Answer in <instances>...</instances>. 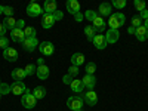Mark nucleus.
I'll use <instances>...</instances> for the list:
<instances>
[{"mask_svg":"<svg viewBox=\"0 0 148 111\" xmlns=\"http://www.w3.org/2000/svg\"><path fill=\"white\" fill-rule=\"evenodd\" d=\"M127 3H126V0H114L113 2V6H116L117 9H123Z\"/></svg>","mask_w":148,"mask_h":111,"instance_id":"f704fd0d","label":"nucleus"},{"mask_svg":"<svg viewBox=\"0 0 148 111\" xmlns=\"http://www.w3.org/2000/svg\"><path fill=\"white\" fill-rule=\"evenodd\" d=\"M0 98H2V93H0Z\"/></svg>","mask_w":148,"mask_h":111,"instance_id":"8fccbe9b","label":"nucleus"},{"mask_svg":"<svg viewBox=\"0 0 148 111\" xmlns=\"http://www.w3.org/2000/svg\"><path fill=\"white\" fill-rule=\"evenodd\" d=\"M135 36H136V39H138L139 42H145V40L148 39V30L144 27V24L135 30Z\"/></svg>","mask_w":148,"mask_h":111,"instance_id":"4468645a","label":"nucleus"},{"mask_svg":"<svg viewBox=\"0 0 148 111\" xmlns=\"http://www.w3.org/2000/svg\"><path fill=\"white\" fill-rule=\"evenodd\" d=\"M144 27H145V28H147V30H148V19H147V21H145V22H144Z\"/></svg>","mask_w":148,"mask_h":111,"instance_id":"de8ad7c7","label":"nucleus"},{"mask_svg":"<svg viewBox=\"0 0 148 111\" xmlns=\"http://www.w3.org/2000/svg\"><path fill=\"white\" fill-rule=\"evenodd\" d=\"M138 16H139L142 21H147V19H148V9H144V10H141Z\"/></svg>","mask_w":148,"mask_h":111,"instance_id":"4c0bfd02","label":"nucleus"},{"mask_svg":"<svg viewBox=\"0 0 148 111\" xmlns=\"http://www.w3.org/2000/svg\"><path fill=\"white\" fill-rule=\"evenodd\" d=\"M10 39L14 40L15 43H22L25 40V36H24V30H19V28H14L10 31Z\"/></svg>","mask_w":148,"mask_h":111,"instance_id":"9d476101","label":"nucleus"},{"mask_svg":"<svg viewBox=\"0 0 148 111\" xmlns=\"http://www.w3.org/2000/svg\"><path fill=\"white\" fill-rule=\"evenodd\" d=\"M70 88H71V90H73V92L82 93V92H83V89H84V84H83V82H82V80L74 79V80H73V83L70 84Z\"/></svg>","mask_w":148,"mask_h":111,"instance_id":"412c9836","label":"nucleus"},{"mask_svg":"<svg viewBox=\"0 0 148 111\" xmlns=\"http://www.w3.org/2000/svg\"><path fill=\"white\" fill-rule=\"evenodd\" d=\"M53 18H55V21H61L62 19V12H59V10H56V12H53Z\"/></svg>","mask_w":148,"mask_h":111,"instance_id":"a19ab883","label":"nucleus"},{"mask_svg":"<svg viewBox=\"0 0 148 111\" xmlns=\"http://www.w3.org/2000/svg\"><path fill=\"white\" fill-rule=\"evenodd\" d=\"M3 14L8 15V16H12V14H14V9H12L10 6H3Z\"/></svg>","mask_w":148,"mask_h":111,"instance_id":"58836bf2","label":"nucleus"},{"mask_svg":"<svg viewBox=\"0 0 148 111\" xmlns=\"http://www.w3.org/2000/svg\"><path fill=\"white\" fill-rule=\"evenodd\" d=\"M37 62H39V65H45V59L43 58H39V59H37Z\"/></svg>","mask_w":148,"mask_h":111,"instance_id":"49530a36","label":"nucleus"},{"mask_svg":"<svg viewBox=\"0 0 148 111\" xmlns=\"http://www.w3.org/2000/svg\"><path fill=\"white\" fill-rule=\"evenodd\" d=\"M55 24V18L51 14H43L42 15V27L43 28H51Z\"/></svg>","mask_w":148,"mask_h":111,"instance_id":"ddd939ff","label":"nucleus"},{"mask_svg":"<svg viewBox=\"0 0 148 111\" xmlns=\"http://www.w3.org/2000/svg\"><path fill=\"white\" fill-rule=\"evenodd\" d=\"M84 105V101H83V96H70L67 99V107L71 110V111H80Z\"/></svg>","mask_w":148,"mask_h":111,"instance_id":"f257e3e1","label":"nucleus"},{"mask_svg":"<svg viewBox=\"0 0 148 111\" xmlns=\"http://www.w3.org/2000/svg\"><path fill=\"white\" fill-rule=\"evenodd\" d=\"M36 96L30 92V89H27V92L22 95V98H21V104H22V107L24 108H28V110H31V108H34L36 107Z\"/></svg>","mask_w":148,"mask_h":111,"instance_id":"f03ea898","label":"nucleus"},{"mask_svg":"<svg viewBox=\"0 0 148 111\" xmlns=\"http://www.w3.org/2000/svg\"><path fill=\"white\" fill-rule=\"evenodd\" d=\"M68 74H71L73 77H76L77 74H79V67H74V65H71V67L68 68Z\"/></svg>","mask_w":148,"mask_h":111,"instance_id":"c9c22d12","label":"nucleus"},{"mask_svg":"<svg viewBox=\"0 0 148 111\" xmlns=\"http://www.w3.org/2000/svg\"><path fill=\"white\" fill-rule=\"evenodd\" d=\"M10 92V86L8 83H0V93L2 95H8Z\"/></svg>","mask_w":148,"mask_h":111,"instance_id":"2f4dec72","label":"nucleus"},{"mask_svg":"<svg viewBox=\"0 0 148 111\" xmlns=\"http://www.w3.org/2000/svg\"><path fill=\"white\" fill-rule=\"evenodd\" d=\"M24 71H25L27 76H33V74H36V71H37V65H34V64H28L25 68H24Z\"/></svg>","mask_w":148,"mask_h":111,"instance_id":"a878e982","label":"nucleus"},{"mask_svg":"<svg viewBox=\"0 0 148 111\" xmlns=\"http://www.w3.org/2000/svg\"><path fill=\"white\" fill-rule=\"evenodd\" d=\"M36 76L40 80H46L49 77V67L47 65H39L37 67V71H36Z\"/></svg>","mask_w":148,"mask_h":111,"instance_id":"f3484780","label":"nucleus"},{"mask_svg":"<svg viewBox=\"0 0 148 111\" xmlns=\"http://www.w3.org/2000/svg\"><path fill=\"white\" fill-rule=\"evenodd\" d=\"M83 101L88 104V105H90V107L96 105V104H98V93H96L95 90L86 92V95H83Z\"/></svg>","mask_w":148,"mask_h":111,"instance_id":"423d86ee","label":"nucleus"},{"mask_svg":"<svg viewBox=\"0 0 148 111\" xmlns=\"http://www.w3.org/2000/svg\"><path fill=\"white\" fill-rule=\"evenodd\" d=\"M16 28H19V30L25 28V22H24V19H18L16 21Z\"/></svg>","mask_w":148,"mask_h":111,"instance_id":"79ce46f5","label":"nucleus"},{"mask_svg":"<svg viewBox=\"0 0 148 111\" xmlns=\"http://www.w3.org/2000/svg\"><path fill=\"white\" fill-rule=\"evenodd\" d=\"M2 14H3V6L0 5V15H2Z\"/></svg>","mask_w":148,"mask_h":111,"instance_id":"09e8293b","label":"nucleus"},{"mask_svg":"<svg viewBox=\"0 0 148 111\" xmlns=\"http://www.w3.org/2000/svg\"><path fill=\"white\" fill-rule=\"evenodd\" d=\"M39 51H40L43 55H46V56H51V55L55 52V47H53V45H52L51 42H42V43L39 45Z\"/></svg>","mask_w":148,"mask_h":111,"instance_id":"0eeeda50","label":"nucleus"},{"mask_svg":"<svg viewBox=\"0 0 148 111\" xmlns=\"http://www.w3.org/2000/svg\"><path fill=\"white\" fill-rule=\"evenodd\" d=\"M108 24H110V28H111V30H119V28L121 27L120 24L117 22V19H116V18H114L113 15L110 16V22H108Z\"/></svg>","mask_w":148,"mask_h":111,"instance_id":"bb28decb","label":"nucleus"},{"mask_svg":"<svg viewBox=\"0 0 148 111\" xmlns=\"http://www.w3.org/2000/svg\"><path fill=\"white\" fill-rule=\"evenodd\" d=\"M3 56H5L6 61H9V62H15V61L18 59V52L14 47H6L3 51Z\"/></svg>","mask_w":148,"mask_h":111,"instance_id":"1a4fd4ad","label":"nucleus"},{"mask_svg":"<svg viewBox=\"0 0 148 111\" xmlns=\"http://www.w3.org/2000/svg\"><path fill=\"white\" fill-rule=\"evenodd\" d=\"M67 10L71 15H77L80 12V3L77 2V0H68L67 2Z\"/></svg>","mask_w":148,"mask_h":111,"instance_id":"f8f14e48","label":"nucleus"},{"mask_svg":"<svg viewBox=\"0 0 148 111\" xmlns=\"http://www.w3.org/2000/svg\"><path fill=\"white\" fill-rule=\"evenodd\" d=\"M43 12L45 14H53V12H56V2L55 0H46L45 5H43Z\"/></svg>","mask_w":148,"mask_h":111,"instance_id":"dca6fc26","label":"nucleus"},{"mask_svg":"<svg viewBox=\"0 0 148 111\" xmlns=\"http://www.w3.org/2000/svg\"><path fill=\"white\" fill-rule=\"evenodd\" d=\"M96 16H98V14H96L95 10H86V14H84V18L88 19V21H90V22H93Z\"/></svg>","mask_w":148,"mask_h":111,"instance_id":"cd10ccee","label":"nucleus"},{"mask_svg":"<svg viewBox=\"0 0 148 111\" xmlns=\"http://www.w3.org/2000/svg\"><path fill=\"white\" fill-rule=\"evenodd\" d=\"M80 111H82V110H80Z\"/></svg>","mask_w":148,"mask_h":111,"instance_id":"603ef678","label":"nucleus"},{"mask_svg":"<svg viewBox=\"0 0 148 111\" xmlns=\"http://www.w3.org/2000/svg\"><path fill=\"white\" fill-rule=\"evenodd\" d=\"M0 83H2V82H0Z\"/></svg>","mask_w":148,"mask_h":111,"instance_id":"3c124183","label":"nucleus"},{"mask_svg":"<svg viewBox=\"0 0 148 111\" xmlns=\"http://www.w3.org/2000/svg\"><path fill=\"white\" fill-rule=\"evenodd\" d=\"M24 36L25 37H36V28L34 27H25L24 28Z\"/></svg>","mask_w":148,"mask_h":111,"instance_id":"c85d7f7f","label":"nucleus"},{"mask_svg":"<svg viewBox=\"0 0 148 111\" xmlns=\"http://www.w3.org/2000/svg\"><path fill=\"white\" fill-rule=\"evenodd\" d=\"M27 86L24 84V82H14L10 86V92L14 93V95H24L27 92Z\"/></svg>","mask_w":148,"mask_h":111,"instance_id":"39448f33","label":"nucleus"},{"mask_svg":"<svg viewBox=\"0 0 148 111\" xmlns=\"http://www.w3.org/2000/svg\"><path fill=\"white\" fill-rule=\"evenodd\" d=\"M135 30H136V28H133V27H129V28H127V33H129V34H135Z\"/></svg>","mask_w":148,"mask_h":111,"instance_id":"a18cd8bd","label":"nucleus"},{"mask_svg":"<svg viewBox=\"0 0 148 111\" xmlns=\"http://www.w3.org/2000/svg\"><path fill=\"white\" fill-rule=\"evenodd\" d=\"M133 5H135V8H136V10H138V12H141V10L147 9V8H145V2H142V0H135Z\"/></svg>","mask_w":148,"mask_h":111,"instance_id":"72a5a7b5","label":"nucleus"},{"mask_svg":"<svg viewBox=\"0 0 148 111\" xmlns=\"http://www.w3.org/2000/svg\"><path fill=\"white\" fill-rule=\"evenodd\" d=\"M92 24H93V28L96 30V33H99V31H104V30H105V21L102 19V16H96L95 21H93Z\"/></svg>","mask_w":148,"mask_h":111,"instance_id":"aec40b11","label":"nucleus"},{"mask_svg":"<svg viewBox=\"0 0 148 111\" xmlns=\"http://www.w3.org/2000/svg\"><path fill=\"white\" fill-rule=\"evenodd\" d=\"M74 18H76V21H77V22H80V21H83L84 15H83V14H80V12H79L77 15H74Z\"/></svg>","mask_w":148,"mask_h":111,"instance_id":"c03bdc74","label":"nucleus"},{"mask_svg":"<svg viewBox=\"0 0 148 111\" xmlns=\"http://www.w3.org/2000/svg\"><path fill=\"white\" fill-rule=\"evenodd\" d=\"M92 43H93V46H95L96 49H99V51L105 49L107 45H108V43H107V39H105V36H102V34H96V36L93 37Z\"/></svg>","mask_w":148,"mask_h":111,"instance_id":"6e6552de","label":"nucleus"},{"mask_svg":"<svg viewBox=\"0 0 148 111\" xmlns=\"http://www.w3.org/2000/svg\"><path fill=\"white\" fill-rule=\"evenodd\" d=\"M84 34H86V37H88V39L92 42V40H93V37H95L98 33H96V30L93 28V25H86V28H84Z\"/></svg>","mask_w":148,"mask_h":111,"instance_id":"393cba45","label":"nucleus"},{"mask_svg":"<svg viewBox=\"0 0 148 111\" xmlns=\"http://www.w3.org/2000/svg\"><path fill=\"white\" fill-rule=\"evenodd\" d=\"M96 71V64L95 62H89L88 65H86V74H90V76H93Z\"/></svg>","mask_w":148,"mask_h":111,"instance_id":"c756f323","label":"nucleus"},{"mask_svg":"<svg viewBox=\"0 0 148 111\" xmlns=\"http://www.w3.org/2000/svg\"><path fill=\"white\" fill-rule=\"evenodd\" d=\"M45 12H43V8L39 5V3H36V2H31L28 6H27V15L30 16H39V15H43Z\"/></svg>","mask_w":148,"mask_h":111,"instance_id":"7ed1b4c3","label":"nucleus"},{"mask_svg":"<svg viewBox=\"0 0 148 111\" xmlns=\"http://www.w3.org/2000/svg\"><path fill=\"white\" fill-rule=\"evenodd\" d=\"M82 82L84 84V88H88L89 90H93L95 84H96V77L95 76H90V74H86V76L82 79Z\"/></svg>","mask_w":148,"mask_h":111,"instance_id":"9b49d317","label":"nucleus"},{"mask_svg":"<svg viewBox=\"0 0 148 111\" xmlns=\"http://www.w3.org/2000/svg\"><path fill=\"white\" fill-rule=\"evenodd\" d=\"M3 25L6 27V30L9 28L10 31L14 30V28H16V21H15V18H12V16H8L5 21H3Z\"/></svg>","mask_w":148,"mask_h":111,"instance_id":"b1692460","label":"nucleus"},{"mask_svg":"<svg viewBox=\"0 0 148 111\" xmlns=\"http://www.w3.org/2000/svg\"><path fill=\"white\" fill-rule=\"evenodd\" d=\"M73 80H74V77L71 76V74H65V76L62 77V82H64V83H67V84H71V83H73Z\"/></svg>","mask_w":148,"mask_h":111,"instance_id":"e433bc0d","label":"nucleus"},{"mask_svg":"<svg viewBox=\"0 0 148 111\" xmlns=\"http://www.w3.org/2000/svg\"><path fill=\"white\" fill-rule=\"evenodd\" d=\"M10 76H12V79H14L15 82H22L27 74H25V71H24V68H15L14 71H12Z\"/></svg>","mask_w":148,"mask_h":111,"instance_id":"6ab92c4d","label":"nucleus"},{"mask_svg":"<svg viewBox=\"0 0 148 111\" xmlns=\"http://www.w3.org/2000/svg\"><path fill=\"white\" fill-rule=\"evenodd\" d=\"M142 25V19L139 16H132V27L133 28H138Z\"/></svg>","mask_w":148,"mask_h":111,"instance_id":"473e14b6","label":"nucleus"},{"mask_svg":"<svg viewBox=\"0 0 148 111\" xmlns=\"http://www.w3.org/2000/svg\"><path fill=\"white\" fill-rule=\"evenodd\" d=\"M111 8H113V5H110V3H101L99 5V14L102 16H110Z\"/></svg>","mask_w":148,"mask_h":111,"instance_id":"5701e85b","label":"nucleus"},{"mask_svg":"<svg viewBox=\"0 0 148 111\" xmlns=\"http://www.w3.org/2000/svg\"><path fill=\"white\" fill-rule=\"evenodd\" d=\"M119 37H120V33L119 30H108L107 34H105V39H107V43H116L119 40Z\"/></svg>","mask_w":148,"mask_h":111,"instance_id":"2eb2a0df","label":"nucleus"},{"mask_svg":"<svg viewBox=\"0 0 148 111\" xmlns=\"http://www.w3.org/2000/svg\"><path fill=\"white\" fill-rule=\"evenodd\" d=\"M8 43H9V42H8L6 37H0V47H5V49H6V47H9V46H8Z\"/></svg>","mask_w":148,"mask_h":111,"instance_id":"ea45409f","label":"nucleus"},{"mask_svg":"<svg viewBox=\"0 0 148 111\" xmlns=\"http://www.w3.org/2000/svg\"><path fill=\"white\" fill-rule=\"evenodd\" d=\"M21 45H22V47H24V51L34 52V49L39 46V42H37L36 37H25V40H24Z\"/></svg>","mask_w":148,"mask_h":111,"instance_id":"20e7f679","label":"nucleus"},{"mask_svg":"<svg viewBox=\"0 0 148 111\" xmlns=\"http://www.w3.org/2000/svg\"><path fill=\"white\" fill-rule=\"evenodd\" d=\"M5 33H6V27L3 25V22L0 24V37H5Z\"/></svg>","mask_w":148,"mask_h":111,"instance_id":"37998d69","label":"nucleus"},{"mask_svg":"<svg viewBox=\"0 0 148 111\" xmlns=\"http://www.w3.org/2000/svg\"><path fill=\"white\" fill-rule=\"evenodd\" d=\"M113 16L117 19V22L120 24V25H123L125 24V21H126V18H125V15L121 14V12H116V14H113Z\"/></svg>","mask_w":148,"mask_h":111,"instance_id":"7c9ffc66","label":"nucleus"},{"mask_svg":"<svg viewBox=\"0 0 148 111\" xmlns=\"http://www.w3.org/2000/svg\"><path fill=\"white\" fill-rule=\"evenodd\" d=\"M71 64H73L74 67H80L82 64H84V55L80 53V52L73 53V56H71Z\"/></svg>","mask_w":148,"mask_h":111,"instance_id":"a211bd4d","label":"nucleus"},{"mask_svg":"<svg viewBox=\"0 0 148 111\" xmlns=\"http://www.w3.org/2000/svg\"><path fill=\"white\" fill-rule=\"evenodd\" d=\"M33 95L36 96V99H43V98L46 96V89L43 88V86H36L34 90H33Z\"/></svg>","mask_w":148,"mask_h":111,"instance_id":"4be33fe9","label":"nucleus"}]
</instances>
